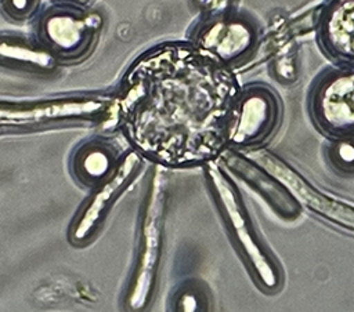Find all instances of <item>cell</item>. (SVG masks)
<instances>
[{"instance_id": "obj_1", "label": "cell", "mask_w": 354, "mask_h": 312, "mask_svg": "<svg viewBox=\"0 0 354 312\" xmlns=\"http://www.w3.org/2000/svg\"><path fill=\"white\" fill-rule=\"evenodd\" d=\"M126 110L148 156L174 167L207 164L223 153L239 99L230 68L194 46L169 44L131 73Z\"/></svg>"}, {"instance_id": "obj_2", "label": "cell", "mask_w": 354, "mask_h": 312, "mask_svg": "<svg viewBox=\"0 0 354 312\" xmlns=\"http://www.w3.org/2000/svg\"><path fill=\"white\" fill-rule=\"evenodd\" d=\"M206 178L227 231L250 275L266 293L278 291L282 284L281 268L261 243L235 185L214 162L206 164Z\"/></svg>"}, {"instance_id": "obj_3", "label": "cell", "mask_w": 354, "mask_h": 312, "mask_svg": "<svg viewBox=\"0 0 354 312\" xmlns=\"http://www.w3.org/2000/svg\"><path fill=\"white\" fill-rule=\"evenodd\" d=\"M166 204V175L160 170L153 175L144 220L141 228V243L137 258L136 272L131 280L129 306L131 311H141L147 306L156 280L158 265L160 260L163 214Z\"/></svg>"}, {"instance_id": "obj_4", "label": "cell", "mask_w": 354, "mask_h": 312, "mask_svg": "<svg viewBox=\"0 0 354 312\" xmlns=\"http://www.w3.org/2000/svg\"><path fill=\"white\" fill-rule=\"evenodd\" d=\"M310 110L324 134L354 139V68L326 73L313 90Z\"/></svg>"}, {"instance_id": "obj_5", "label": "cell", "mask_w": 354, "mask_h": 312, "mask_svg": "<svg viewBox=\"0 0 354 312\" xmlns=\"http://www.w3.org/2000/svg\"><path fill=\"white\" fill-rule=\"evenodd\" d=\"M250 156L292 196L297 206H304L325 221L354 233V206L322 193L293 167L268 150L257 149Z\"/></svg>"}, {"instance_id": "obj_6", "label": "cell", "mask_w": 354, "mask_h": 312, "mask_svg": "<svg viewBox=\"0 0 354 312\" xmlns=\"http://www.w3.org/2000/svg\"><path fill=\"white\" fill-rule=\"evenodd\" d=\"M257 41L254 25L245 17L223 7L209 15L194 35V47L217 64L230 65L245 59Z\"/></svg>"}, {"instance_id": "obj_7", "label": "cell", "mask_w": 354, "mask_h": 312, "mask_svg": "<svg viewBox=\"0 0 354 312\" xmlns=\"http://www.w3.org/2000/svg\"><path fill=\"white\" fill-rule=\"evenodd\" d=\"M281 102L266 86H253L241 92L234 110L228 144L254 149L272 137L281 123Z\"/></svg>"}, {"instance_id": "obj_8", "label": "cell", "mask_w": 354, "mask_h": 312, "mask_svg": "<svg viewBox=\"0 0 354 312\" xmlns=\"http://www.w3.org/2000/svg\"><path fill=\"white\" fill-rule=\"evenodd\" d=\"M319 43L335 61L354 68V0L335 1L322 8Z\"/></svg>"}, {"instance_id": "obj_9", "label": "cell", "mask_w": 354, "mask_h": 312, "mask_svg": "<svg viewBox=\"0 0 354 312\" xmlns=\"http://www.w3.org/2000/svg\"><path fill=\"white\" fill-rule=\"evenodd\" d=\"M102 104L97 99L73 98L30 105L0 104V126H28L43 121L86 116L98 112Z\"/></svg>"}, {"instance_id": "obj_10", "label": "cell", "mask_w": 354, "mask_h": 312, "mask_svg": "<svg viewBox=\"0 0 354 312\" xmlns=\"http://www.w3.org/2000/svg\"><path fill=\"white\" fill-rule=\"evenodd\" d=\"M140 166V156L137 152L127 153L119 166L113 170L112 175L104 182V185L93 195L80 217L75 221L71 232V239L75 243H80L87 239L95 229L98 221L101 220L104 211L109 203L115 199L118 192L126 185L136 170Z\"/></svg>"}, {"instance_id": "obj_11", "label": "cell", "mask_w": 354, "mask_h": 312, "mask_svg": "<svg viewBox=\"0 0 354 312\" xmlns=\"http://www.w3.org/2000/svg\"><path fill=\"white\" fill-rule=\"evenodd\" d=\"M221 160L230 170L256 188L282 217L295 218L299 214L300 207L292 196L268 173L260 170L254 162H249L234 149H225L221 153Z\"/></svg>"}, {"instance_id": "obj_12", "label": "cell", "mask_w": 354, "mask_h": 312, "mask_svg": "<svg viewBox=\"0 0 354 312\" xmlns=\"http://www.w3.org/2000/svg\"><path fill=\"white\" fill-rule=\"evenodd\" d=\"M44 33L53 47L64 52L82 48L87 37L84 23L68 14L50 15L44 22Z\"/></svg>"}, {"instance_id": "obj_13", "label": "cell", "mask_w": 354, "mask_h": 312, "mask_svg": "<svg viewBox=\"0 0 354 312\" xmlns=\"http://www.w3.org/2000/svg\"><path fill=\"white\" fill-rule=\"evenodd\" d=\"M111 167V157L102 148H88L79 153L76 159V171L80 178L93 181L101 178Z\"/></svg>"}, {"instance_id": "obj_14", "label": "cell", "mask_w": 354, "mask_h": 312, "mask_svg": "<svg viewBox=\"0 0 354 312\" xmlns=\"http://www.w3.org/2000/svg\"><path fill=\"white\" fill-rule=\"evenodd\" d=\"M207 298L202 289L195 284L181 286L171 301L170 312H207Z\"/></svg>"}, {"instance_id": "obj_15", "label": "cell", "mask_w": 354, "mask_h": 312, "mask_svg": "<svg viewBox=\"0 0 354 312\" xmlns=\"http://www.w3.org/2000/svg\"><path fill=\"white\" fill-rule=\"evenodd\" d=\"M330 164L344 174H354V139H336L328 150Z\"/></svg>"}, {"instance_id": "obj_16", "label": "cell", "mask_w": 354, "mask_h": 312, "mask_svg": "<svg viewBox=\"0 0 354 312\" xmlns=\"http://www.w3.org/2000/svg\"><path fill=\"white\" fill-rule=\"evenodd\" d=\"M275 73H278L279 77L283 79L285 81H289V80L295 79L296 68H295L293 57L292 55H283L282 58H279L275 64Z\"/></svg>"}]
</instances>
